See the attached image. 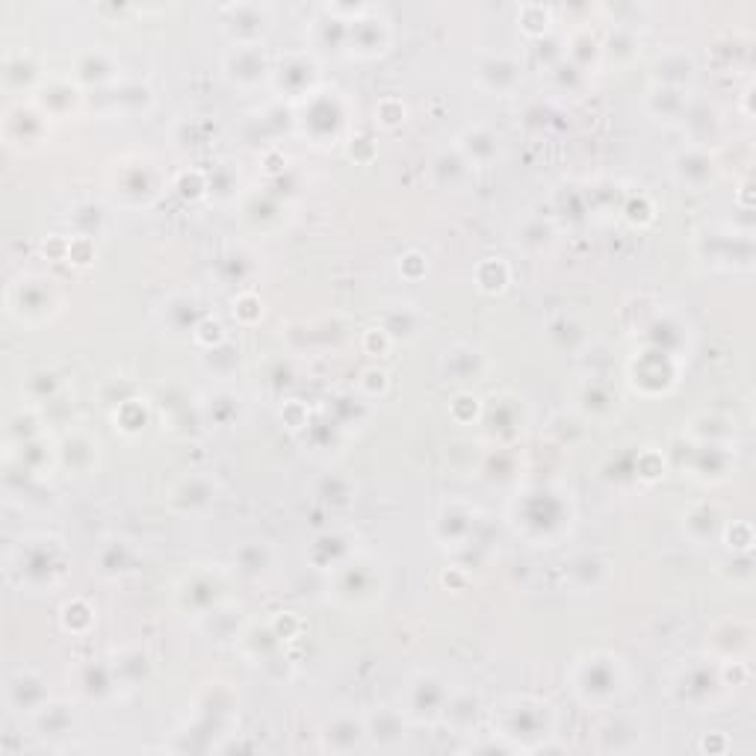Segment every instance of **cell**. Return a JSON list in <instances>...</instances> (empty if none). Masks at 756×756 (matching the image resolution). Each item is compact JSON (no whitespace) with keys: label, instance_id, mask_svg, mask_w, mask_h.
<instances>
[{"label":"cell","instance_id":"obj_1","mask_svg":"<svg viewBox=\"0 0 756 756\" xmlns=\"http://www.w3.org/2000/svg\"><path fill=\"white\" fill-rule=\"evenodd\" d=\"M6 573L9 579H15L21 588L30 591H51L54 585H60L68 573V553H65L63 541L51 538V535H33V538H21L6 559Z\"/></svg>","mask_w":756,"mask_h":756},{"label":"cell","instance_id":"obj_2","mask_svg":"<svg viewBox=\"0 0 756 756\" xmlns=\"http://www.w3.org/2000/svg\"><path fill=\"white\" fill-rule=\"evenodd\" d=\"M573 683H576L573 689L585 703H609L624 692L627 677H624L621 659H615L612 653H591L579 659L573 671Z\"/></svg>","mask_w":756,"mask_h":756},{"label":"cell","instance_id":"obj_3","mask_svg":"<svg viewBox=\"0 0 756 756\" xmlns=\"http://www.w3.org/2000/svg\"><path fill=\"white\" fill-rule=\"evenodd\" d=\"M54 287L51 281L39 278V275H21L12 281L9 293H6V305L9 314H15L21 322H42L45 316L54 311Z\"/></svg>","mask_w":756,"mask_h":756},{"label":"cell","instance_id":"obj_4","mask_svg":"<svg viewBox=\"0 0 756 756\" xmlns=\"http://www.w3.org/2000/svg\"><path fill=\"white\" fill-rule=\"evenodd\" d=\"M446 700H449V689L443 683L438 674L432 671H420L408 680V689H405V703H408V712L417 718V721H432L438 718L443 709H446Z\"/></svg>","mask_w":756,"mask_h":756},{"label":"cell","instance_id":"obj_5","mask_svg":"<svg viewBox=\"0 0 756 756\" xmlns=\"http://www.w3.org/2000/svg\"><path fill=\"white\" fill-rule=\"evenodd\" d=\"M6 703L12 712H39L48 703V680L36 671H15L6 680Z\"/></svg>","mask_w":756,"mask_h":756},{"label":"cell","instance_id":"obj_6","mask_svg":"<svg viewBox=\"0 0 756 756\" xmlns=\"http://www.w3.org/2000/svg\"><path fill=\"white\" fill-rule=\"evenodd\" d=\"M458 154L467 166H491L503 154V139L488 125H473L458 136Z\"/></svg>","mask_w":756,"mask_h":756},{"label":"cell","instance_id":"obj_7","mask_svg":"<svg viewBox=\"0 0 756 756\" xmlns=\"http://www.w3.org/2000/svg\"><path fill=\"white\" fill-rule=\"evenodd\" d=\"M225 71L234 83L254 86L257 80H263L269 74V63H266V54L257 42H243V45H234L231 54L225 57Z\"/></svg>","mask_w":756,"mask_h":756},{"label":"cell","instance_id":"obj_8","mask_svg":"<svg viewBox=\"0 0 756 756\" xmlns=\"http://www.w3.org/2000/svg\"><path fill=\"white\" fill-rule=\"evenodd\" d=\"M352 24V51L358 54H381L390 42V30H387V21L378 15L376 9H361L355 15V21H346Z\"/></svg>","mask_w":756,"mask_h":756},{"label":"cell","instance_id":"obj_9","mask_svg":"<svg viewBox=\"0 0 756 756\" xmlns=\"http://www.w3.org/2000/svg\"><path fill=\"white\" fill-rule=\"evenodd\" d=\"M479 83L491 92H511L517 89L520 83V65L514 63L508 54H494V57H485L479 63Z\"/></svg>","mask_w":756,"mask_h":756},{"label":"cell","instance_id":"obj_10","mask_svg":"<svg viewBox=\"0 0 756 756\" xmlns=\"http://www.w3.org/2000/svg\"><path fill=\"white\" fill-rule=\"evenodd\" d=\"M674 175H677L680 184L700 189L712 181L715 163H712V157L703 154L700 148H689V151H680V154L674 157Z\"/></svg>","mask_w":756,"mask_h":756},{"label":"cell","instance_id":"obj_11","mask_svg":"<svg viewBox=\"0 0 756 756\" xmlns=\"http://www.w3.org/2000/svg\"><path fill=\"white\" fill-rule=\"evenodd\" d=\"M228 30H237V45L243 42H257V36L266 30V9L254 6V3H240V6H228Z\"/></svg>","mask_w":756,"mask_h":756},{"label":"cell","instance_id":"obj_12","mask_svg":"<svg viewBox=\"0 0 756 756\" xmlns=\"http://www.w3.org/2000/svg\"><path fill=\"white\" fill-rule=\"evenodd\" d=\"M57 455H60V461H63L68 470L86 473V470H92V464H95L98 443L92 441L86 432H74V435H65V441L57 446Z\"/></svg>","mask_w":756,"mask_h":756},{"label":"cell","instance_id":"obj_13","mask_svg":"<svg viewBox=\"0 0 756 756\" xmlns=\"http://www.w3.org/2000/svg\"><path fill=\"white\" fill-rule=\"evenodd\" d=\"M213 491H216V485L207 476H187L172 491V503L181 505L184 511H195V508H201V505H207L213 500Z\"/></svg>","mask_w":756,"mask_h":756},{"label":"cell","instance_id":"obj_14","mask_svg":"<svg viewBox=\"0 0 756 756\" xmlns=\"http://www.w3.org/2000/svg\"><path fill=\"white\" fill-rule=\"evenodd\" d=\"M656 74H659V86H674L680 89L683 83H689L694 77V63L689 54L683 51H671L656 63Z\"/></svg>","mask_w":756,"mask_h":756},{"label":"cell","instance_id":"obj_15","mask_svg":"<svg viewBox=\"0 0 756 756\" xmlns=\"http://www.w3.org/2000/svg\"><path fill=\"white\" fill-rule=\"evenodd\" d=\"M130 567V547L122 538H110L98 547V570L107 573V576H116V573H125Z\"/></svg>","mask_w":756,"mask_h":756},{"label":"cell","instance_id":"obj_16","mask_svg":"<svg viewBox=\"0 0 756 756\" xmlns=\"http://www.w3.org/2000/svg\"><path fill=\"white\" fill-rule=\"evenodd\" d=\"M80 80H86V83H104V80H110L113 74H116V65L110 60V54H104V51H89V54H83L80 60H77V71H74Z\"/></svg>","mask_w":756,"mask_h":756},{"label":"cell","instance_id":"obj_17","mask_svg":"<svg viewBox=\"0 0 756 756\" xmlns=\"http://www.w3.org/2000/svg\"><path fill=\"white\" fill-rule=\"evenodd\" d=\"M647 107L653 116H665V119H677L683 113V92L674 86H653Z\"/></svg>","mask_w":756,"mask_h":756},{"label":"cell","instance_id":"obj_18","mask_svg":"<svg viewBox=\"0 0 756 756\" xmlns=\"http://www.w3.org/2000/svg\"><path fill=\"white\" fill-rule=\"evenodd\" d=\"M237 562H240V567L246 573H263V570H269V565H272V550L263 541H252V544H246L237 553Z\"/></svg>","mask_w":756,"mask_h":756},{"label":"cell","instance_id":"obj_19","mask_svg":"<svg viewBox=\"0 0 756 756\" xmlns=\"http://www.w3.org/2000/svg\"><path fill=\"white\" fill-rule=\"evenodd\" d=\"M349 733H367V724L355 721L352 715H340V718H334V721L325 727V742H328V748H331L340 736H346L349 748H355V745L361 742V736H349Z\"/></svg>","mask_w":756,"mask_h":756},{"label":"cell","instance_id":"obj_20","mask_svg":"<svg viewBox=\"0 0 756 756\" xmlns=\"http://www.w3.org/2000/svg\"><path fill=\"white\" fill-rule=\"evenodd\" d=\"M319 497L325 500L328 505H334V508H340V505H349L355 500V488H352V482L349 479H325L322 482V491H319Z\"/></svg>","mask_w":756,"mask_h":756},{"label":"cell","instance_id":"obj_21","mask_svg":"<svg viewBox=\"0 0 756 756\" xmlns=\"http://www.w3.org/2000/svg\"><path fill=\"white\" fill-rule=\"evenodd\" d=\"M3 77H6L9 86H18V83H15L18 77H24V80L36 77V65L30 63V60H24V54H9V57H6V65H3Z\"/></svg>","mask_w":756,"mask_h":756}]
</instances>
